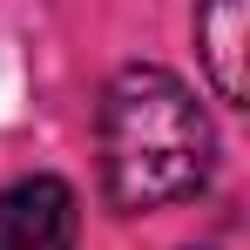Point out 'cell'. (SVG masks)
<instances>
[{"label":"cell","mask_w":250,"mask_h":250,"mask_svg":"<svg viewBox=\"0 0 250 250\" xmlns=\"http://www.w3.org/2000/svg\"><path fill=\"white\" fill-rule=\"evenodd\" d=\"M75 189L61 176H21L0 189V250H75Z\"/></svg>","instance_id":"cell-2"},{"label":"cell","mask_w":250,"mask_h":250,"mask_svg":"<svg viewBox=\"0 0 250 250\" xmlns=\"http://www.w3.org/2000/svg\"><path fill=\"white\" fill-rule=\"evenodd\" d=\"M102 189L115 209H163L183 203L209 183V135L203 102L189 95L183 75L135 61L102 95Z\"/></svg>","instance_id":"cell-1"},{"label":"cell","mask_w":250,"mask_h":250,"mask_svg":"<svg viewBox=\"0 0 250 250\" xmlns=\"http://www.w3.org/2000/svg\"><path fill=\"white\" fill-rule=\"evenodd\" d=\"M196 47L223 102H244V0H203L196 7Z\"/></svg>","instance_id":"cell-3"}]
</instances>
